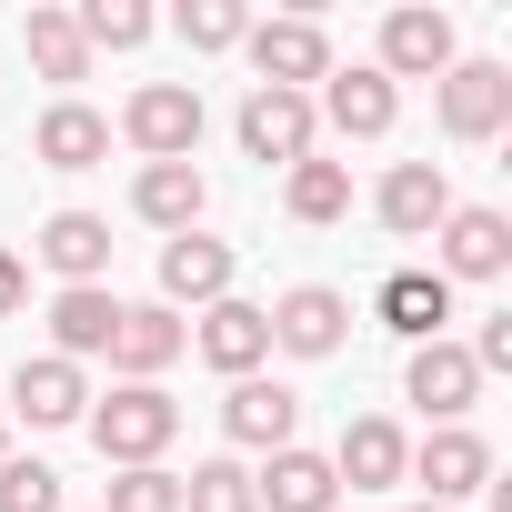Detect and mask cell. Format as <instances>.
<instances>
[{"instance_id": "1", "label": "cell", "mask_w": 512, "mask_h": 512, "mask_svg": "<svg viewBox=\"0 0 512 512\" xmlns=\"http://www.w3.org/2000/svg\"><path fill=\"white\" fill-rule=\"evenodd\" d=\"M81 422H91V442H101L111 472H141V462H161V452L181 442V402H171L161 382H121V392L91 402Z\"/></svg>"}, {"instance_id": "2", "label": "cell", "mask_w": 512, "mask_h": 512, "mask_svg": "<svg viewBox=\"0 0 512 512\" xmlns=\"http://www.w3.org/2000/svg\"><path fill=\"white\" fill-rule=\"evenodd\" d=\"M121 141H131L141 161H191V151H201V91H191V81H141V91L121 101Z\"/></svg>"}, {"instance_id": "3", "label": "cell", "mask_w": 512, "mask_h": 512, "mask_svg": "<svg viewBox=\"0 0 512 512\" xmlns=\"http://www.w3.org/2000/svg\"><path fill=\"white\" fill-rule=\"evenodd\" d=\"M432 272L442 282H502L512 272V221L492 201H452L442 231H432Z\"/></svg>"}, {"instance_id": "4", "label": "cell", "mask_w": 512, "mask_h": 512, "mask_svg": "<svg viewBox=\"0 0 512 512\" xmlns=\"http://www.w3.org/2000/svg\"><path fill=\"white\" fill-rule=\"evenodd\" d=\"M432 111H442L452 141H502L512 131V71L502 61H452L432 81Z\"/></svg>"}, {"instance_id": "5", "label": "cell", "mask_w": 512, "mask_h": 512, "mask_svg": "<svg viewBox=\"0 0 512 512\" xmlns=\"http://www.w3.org/2000/svg\"><path fill=\"white\" fill-rule=\"evenodd\" d=\"M241 161H262V171H292V161H312V91H262L251 81V101H241Z\"/></svg>"}, {"instance_id": "6", "label": "cell", "mask_w": 512, "mask_h": 512, "mask_svg": "<svg viewBox=\"0 0 512 512\" xmlns=\"http://www.w3.org/2000/svg\"><path fill=\"white\" fill-rule=\"evenodd\" d=\"M262 322H272V352H292V362H332L342 332H352V302H342L332 282H292Z\"/></svg>"}, {"instance_id": "7", "label": "cell", "mask_w": 512, "mask_h": 512, "mask_svg": "<svg viewBox=\"0 0 512 512\" xmlns=\"http://www.w3.org/2000/svg\"><path fill=\"white\" fill-rule=\"evenodd\" d=\"M402 482H422V492H432V512H452V502H472V492L492 482V442H482L472 422H452V432H432V442H412V462H402Z\"/></svg>"}, {"instance_id": "8", "label": "cell", "mask_w": 512, "mask_h": 512, "mask_svg": "<svg viewBox=\"0 0 512 512\" xmlns=\"http://www.w3.org/2000/svg\"><path fill=\"white\" fill-rule=\"evenodd\" d=\"M241 51H251V71H262V91H312V81H332L322 21H251Z\"/></svg>"}, {"instance_id": "9", "label": "cell", "mask_w": 512, "mask_h": 512, "mask_svg": "<svg viewBox=\"0 0 512 512\" xmlns=\"http://www.w3.org/2000/svg\"><path fill=\"white\" fill-rule=\"evenodd\" d=\"M452 61H462L452 11H422V0H412V11H392V21H382V61H372V71H382L392 91H402V81H442Z\"/></svg>"}, {"instance_id": "10", "label": "cell", "mask_w": 512, "mask_h": 512, "mask_svg": "<svg viewBox=\"0 0 512 512\" xmlns=\"http://www.w3.org/2000/svg\"><path fill=\"white\" fill-rule=\"evenodd\" d=\"M181 352H191V322H181V312H161V302H121V322H111V352H101V362H111L121 382H161Z\"/></svg>"}, {"instance_id": "11", "label": "cell", "mask_w": 512, "mask_h": 512, "mask_svg": "<svg viewBox=\"0 0 512 512\" xmlns=\"http://www.w3.org/2000/svg\"><path fill=\"white\" fill-rule=\"evenodd\" d=\"M402 402H422L432 412V432H452L472 402H482V372H472V352L442 332V342H422L412 362H402Z\"/></svg>"}, {"instance_id": "12", "label": "cell", "mask_w": 512, "mask_h": 512, "mask_svg": "<svg viewBox=\"0 0 512 512\" xmlns=\"http://www.w3.org/2000/svg\"><path fill=\"white\" fill-rule=\"evenodd\" d=\"M231 272H241V251L231 241H211V231H181V241H161V312H211V302H231Z\"/></svg>"}, {"instance_id": "13", "label": "cell", "mask_w": 512, "mask_h": 512, "mask_svg": "<svg viewBox=\"0 0 512 512\" xmlns=\"http://www.w3.org/2000/svg\"><path fill=\"white\" fill-rule=\"evenodd\" d=\"M312 121H332L342 141H382V131L402 121V91H392V81H382L372 61H352V71L332 61V81H322V101H312Z\"/></svg>"}, {"instance_id": "14", "label": "cell", "mask_w": 512, "mask_h": 512, "mask_svg": "<svg viewBox=\"0 0 512 512\" xmlns=\"http://www.w3.org/2000/svg\"><path fill=\"white\" fill-rule=\"evenodd\" d=\"M221 432H231L241 452H282V442L302 432V392H292V382H272V372H251V382H231V392H221Z\"/></svg>"}, {"instance_id": "15", "label": "cell", "mask_w": 512, "mask_h": 512, "mask_svg": "<svg viewBox=\"0 0 512 512\" xmlns=\"http://www.w3.org/2000/svg\"><path fill=\"white\" fill-rule=\"evenodd\" d=\"M191 352L221 372V382H251L272 362V322H262V302H211L201 322H191Z\"/></svg>"}, {"instance_id": "16", "label": "cell", "mask_w": 512, "mask_h": 512, "mask_svg": "<svg viewBox=\"0 0 512 512\" xmlns=\"http://www.w3.org/2000/svg\"><path fill=\"white\" fill-rule=\"evenodd\" d=\"M372 211H382V231H392V241H432V231H442V211H452L442 161H392V171H382V191H372Z\"/></svg>"}, {"instance_id": "17", "label": "cell", "mask_w": 512, "mask_h": 512, "mask_svg": "<svg viewBox=\"0 0 512 512\" xmlns=\"http://www.w3.org/2000/svg\"><path fill=\"white\" fill-rule=\"evenodd\" d=\"M31 251L61 272V292H91V282H111V221H101V211H51V221L31 231Z\"/></svg>"}, {"instance_id": "18", "label": "cell", "mask_w": 512, "mask_h": 512, "mask_svg": "<svg viewBox=\"0 0 512 512\" xmlns=\"http://www.w3.org/2000/svg\"><path fill=\"white\" fill-rule=\"evenodd\" d=\"M131 211L151 221V231H201V211H211V181H201V161H141V181H131Z\"/></svg>"}, {"instance_id": "19", "label": "cell", "mask_w": 512, "mask_h": 512, "mask_svg": "<svg viewBox=\"0 0 512 512\" xmlns=\"http://www.w3.org/2000/svg\"><path fill=\"white\" fill-rule=\"evenodd\" d=\"M372 312H382V332H402V342L422 352V342H442V322H452V282H442L432 262H412V272H392V282L372 292Z\"/></svg>"}, {"instance_id": "20", "label": "cell", "mask_w": 512, "mask_h": 512, "mask_svg": "<svg viewBox=\"0 0 512 512\" xmlns=\"http://www.w3.org/2000/svg\"><path fill=\"white\" fill-rule=\"evenodd\" d=\"M11 412H21L31 432H61V422H81V412H91V382H81V362H61V352L21 362V372H11Z\"/></svg>"}, {"instance_id": "21", "label": "cell", "mask_w": 512, "mask_h": 512, "mask_svg": "<svg viewBox=\"0 0 512 512\" xmlns=\"http://www.w3.org/2000/svg\"><path fill=\"white\" fill-rule=\"evenodd\" d=\"M322 462H332V482H352V492H392L402 462H412V442H402L382 412H362V422H342V442H332Z\"/></svg>"}, {"instance_id": "22", "label": "cell", "mask_w": 512, "mask_h": 512, "mask_svg": "<svg viewBox=\"0 0 512 512\" xmlns=\"http://www.w3.org/2000/svg\"><path fill=\"white\" fill-rule=\"evenodd\" d=\"M251 492H262V512H332V502H342L332 462H322V452H302V442L262 452V472H251Z\"/></svg>"}, {"instance_id": "23", "label": "cell", "mask_w": 512, "mask_h": 512, "mask_svg": "<svg viewBox=\"0 0 512 512\" xmlns=\"http://www.w3.org/2000/svg\"><path fill=\"white\" fill-rule=\"evenodd\" d=\"M31 151H41V171H101L111 161V121L91 101H51L41 131H31Z\"/></svg>"}, {"instance_id": "24", "label": "cell", "mask_w": 512, "mask_h": 512, "mask_svg": "<svg viewBox=\"0 0 512 512\" xmlns=\"http://www.w3.org/2000/svg\"><path fill=\"white\" fill-rule=\"evenodd\" d=\"M111 322H121L111 282H91V292H51V352H61V362H101V352H111Z\"/></svg>"}, {"instance_id": "25", "label": "cell", "mask_w": 512, "mask_h": 512, "mask_svg": "<svg viewBox=\"0 0 512 512\" xmlns=\"http://www.w3.org/2000/svg\"><path fill=\"white\" fill-rule=\"evenodd\" d=\"M21 51H31L41 81H91V41L71 31V11H31L21 21Z\"/></svg>"}, {"instance_id": "26", "label": "cell", "mask_w": 512, "mask_h": 512, "mask_svg": "<svg viewBox=\"0 0 512 512\" xmlns=\"http://www.w3.org/2000/svg\"><path fill=\"white\" fill-rule=\"evenodd\" d=\"M282 211L312 221V231L342 221V211H352V171H342V161H292V171H282Z\"/></svg>"}, {"instance_id": "27", "label": "cell", "mask_w": 512, "mask_h": 512, "mask_svg": "<svg viewBox=\"0 0 512 512\" xmlns=\"http://www.w3.org/2000/svg\"><path fill=\"white\" fill-rule=\"evenodd\" d=\"M181 512H262V492H251V462H231V452L191 462V472H181Z\"/></svg>"}, {"instance_id": "28", "label": "cell", "mask_w": 512, "mask_h": 512, "mask_svg": "<svg viewBox=\"0 0 512 512\" xmlns=\"http://www.w3.org/2000/svg\"><path fill=\"white\" fill-rule=\"evenodd\" d=\"M71 31H81L91 51H141L161 21L141 11V0H81V11H71Z\"/></svg>"}, {"instance_id": "29", "label": "cell", "mask_w": 512, "mask_h": 512, "mask_svg": "<svg viewBox=\"0 0 512 512\" xmlns=\"http://www.w3.org/2000/svg\"><path fill=\"white\" fill-rule=\"evenodd\" d=\"M171 31H181L191 51H241L251 11H241V0H181V11H171Z\"/></svg>"}, {"instance_id": "30", "label": "cell", "mask_w": 512, "mask_h": 512, "mask_svg": "<svg viewBox=\"0 0 512 512\" xmlns=\"http://www.w3.org/2000/svg\"><path fill=\"white\" fill-rule=\"evenodd\" d=\"M101 512H181V472H171V462H141V472H111Z\"/></svg>"}, {"instance_id": "31", "label": "cell", "mask_w": 512, "mask_h": 512, "mask_svg": "<svg viewBox=\"0 0 512 512\" xmlns=\"http://www.w3.org/2000/svg\"><path fill=\"white\" fill-rule=\"evenodd\" d=\"M0 512H61V472L51 462H0Z\"/></svg>"}, {"instance_id": "32", "label": "cell", "mask_w": 512, "mask_h": 512, "mask_svg": "<svg viewBox=\"0 0 512 512\" xmlns=\"http://www.w3.org/2000/svg\"><path fill=\"white\" fill-rule=\"evenodd\" d=\"M21 292H31V272H21V251H0V312H21Z\"/></svg>"}, {"instance_id": "33", "label": "cell", "mask_w": 512, "mask_h": 512, "mask_svg": "<svg viewBox=\"0 0 512 512\" xmlns=\"http://www.w3.org/2000/svg\"><path fill=\"white\" fill-rule=\"evenodd\" d=\"M0 462H11V422H0Z\"/></svg>"}, {"instance_id": "34", "label": "cell", "mask_w": 512, "mask_h": 512, "mask_svg": "<svg viewBox=\"0 0 512 512\" xmlns=\"http://www.w3.org/2000/svg\"><path fill=\"white\" fill-rule=\"evenodd\" d=\"M412 512H432V502H412Z\"/></svg>"}]
</instances>
